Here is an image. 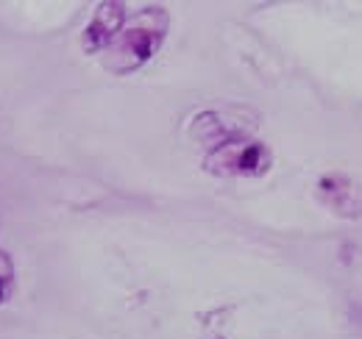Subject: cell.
I'll return each instance as SVG.
<instances>
[{
	"mask_svg": "<svg viewBox=\"0 0 362 339\" xmlns=\"http://www.w3.org/2000/svg\"><path fill=\"white\" fill-rule=\"evenodd\" d=\"M168 11L162 8H145L142 14H136V20L117 34V40L106 47V70L126 76L139 70L165 42L168 34Z\"/></svg>",
	"mask_w": 362,
	"mask_h": 339,
	"instance_id": "1",
	"label": "cell"
},
{
	"mask_svg": "<svg viewBox=\"0 0 362 339\" xmlns=\"http://www.w3.org/2000/svg\"><path fill=\"white\" fill-rule=\"evenodd\" d=\"M206 170L218 175H262L271 167V150L262 142L223 139L206 156Z\"/></svg>",
	"mask_w": 362,
	"mask_h": 339,
	"instance_id": "2",
	"label": "cell"
},
{
	"mask_svg": "<svg viewBox=\"0 0 362 339\" xmlns=\"http://www.w3.org/2000/svg\"><path fill=\"white\" fill-rule=\"evenodd\" d=\"M317 198L326 209H332L343 220H360L362 217V184L343 172L323 175L317 181Z\"/></svg>",
	"mask_w": 362,
	"mask_h": 339,
	"instance_id": "3",
	"label": "cell"
},
{
	"mask_svg": "<svg viewBox=\"0 0 362 339\" xmlns=\"http://www.w3.org/2000/svg\"><path fill=\"white\" fill-rule=\"evenodd\" d=\"M123 23H126L123 3H100L92 14L90 25L84 28V50H90V53L106 50L123 31Z\"/></svg>",
	"mask_w": 362,
	"mask_h": 339,
	"instance_id": "4",
	"label": "cell"
},
{
	"mask_svg": "<svg viewBox=\"0 0 362 339\" xmlns=\"http://www.w3.org/2000/svg\"><path fill=\"white\" fill-rule=\"evenodd\" d=\"M11 281H14V264H11V256H6L0 251V303L8 297L11 292Z\"/></svg>",
	"mask_w": 362,
	"mask_h": 339,
	"instance_id": "5",
	"label": "cell"
}]
</instances>
